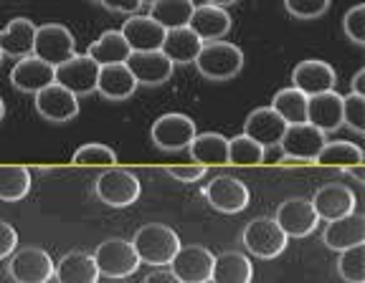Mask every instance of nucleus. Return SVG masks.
I'll list each match as a JSON object with an SVG mask.
<instances>
[{"instance_id":"f257e3e1","label":"nucleus","mask_w":365,"mask_h":283,"mask_svg":"<svg viewBox=\"0 0 365 283\" xmlns=\"http://www.w3.org/2000/svg\"><path fill=\"white\" fill-rule=\"evenodd\" d=\"M135 248L140 263H148L153 268H165L175 258L180 250V238L173 228L163 225V223H150L143 225L135 233V238L130 240Z\"/></svg>"},{"instance_id":"f03ea898","label":"nucleus","mask_w":365,"mask_h":283,"mask_svg":"<svg viewBox=\"0 0 365 283\" xmlns=\"http://www.w3.org/2000/svg\"><path fill=\"white\" fill-rule=\"evenodd\" d=\"M198 74L208 81H228L244 68V51L228 41H208L195 58Z\"/></svg>"},{"instance_id":"7ed1b4c3","label":"nucleus","mask_w":365,"mask_h":283,"mask_svg":"<svg viewBox=\"0 0 365 283\" xmlns=\"http://www.w3.org/2000/svg\"><path fill=\"white\" fill-rule=\"evenodd\" d=\"M143 182L135 172L125 167H107L102 175L94 180V195L102 200L107 208H130L140 200Z\"/></svg>"},{"instance_id":"20e7f679","label":"nucleus","mask_w":365,"mask_h":283,"mask_svg":"<svg viewBox=\"0 0 365 283\" xmlns=\"http://www.w3.org/2000/svg\"><path fill=\"white\" fill-rule=\"evenodd\" d=\"M287 233L277 225L274 218H254L249 225L244 228V245L251 255L272 261L277 255H282L287 250Z\"/></svg>"},{"instance_id":"39448f33","label":"nucleus","mask_w":365,"mask_h":283,"mask_svg":"<svg viewBox=\"0 0 365 283\" xmlns=\"http://www.w3.org/2000/svg\"><path fill=\"white\" fill-rule=\"evenodd\" d=\"M94 263L99 268V276L107 278H127L140 268L135 248L125 238H107L94 250Z\"/></svg>"},{"instance_id":"423d86ee","label":"nucleus","mask_w":365,"mask_h":283,"mask_svg":"<svg viewBox=\"0 0 365 283\" xmlns=\"http://www.w3.org/2000/svg\"><path fill=\"white\" fill-rule=\"evenodd\" d=\"M76 53V41L71 31L61 23H46V26H36V41H34V56L41 61L58 66V63L68 61Z\"/></svg>"},{"instance_id":"0eeeda50","label":"nucleus","mask_w":365,"mask_h":283,"mask_svg":"<svg viewBox=\"0 0 365 283\" xmlns=\"http://www.w3.org/2000/svg\"><path fill=\"white\" fill-rule=\"evenodd\" d=\"M97 79H99V63L91 56H81L74 53L68 61L58 63L53 81L61 84L63 89H68L74 97H89L97 91Z\"/></svg>"},{"instance_id":"6e6552de","label":"nucleus","mask_w":365,"mask_h":283,"mask_svg":"<svg viewBox=\"0 0 365 283\" xmlns=\"http://www.w3.org/2000/svg\"><path fill=\"white\" fill-rule=\"evenodd\" d=\"M195 122L190 119L188 114H163L160 119H155L150 137H153L155 147L163 149V152H180V149H188V144L193 142Z\"/></svg>"},{"instance_id":"1a4fd4ad","label":"nucleus","mask_w":365,"mask_h":283,"mask_svg":"<svg viewBox=\"0 0 365 283\" xmlns=\"http://www.w3.org/2000/svg\"><path fill=\"white\" fill-rule=\"evenodd\" d=\"M203 198L208 200V205H211L213 210H218V213L236 215V213L249 208L251 193L239 177L218 175V177H213L211 182H205Z\"/></svg>"},{"instance_id":"9d476101","label":"nucleus","mask_w":365,"mask_h":283,"mask_svg":"<svg viewBox=\"0 0 365 283\" xmlns=\"http://www.w3.org/2000/svg\"><path fill=\"white\" fill-rule=\"evenodd\" d=\"M8 276L16 283H48L53 278L51 255L41 248H16L8 258Z\"/></svg>"},{"instance_id":"9b49d317","label":"nucleus","mask_w":365,"mask_h":283,"mask_svg":"<svg viewBox=\"0 0 365 283\" xmlns=\"http://www.w3.org/2000/svg\"><path fill=\"white\" fill-rule=\"evenodd\" d=\"M274 220L287 233V238H304L317 230L319 218L307 198H289L277 208Z\"/></svg>"},{"instance_id":"f8f14e48","label":"nucleus","mask_w":365,"mask_h":283,"mask_svg":"<svg viewBox=\"0 0 365 283\" xmlns=\"http://www.w3.org/2000/svg\"><path fill=\"white\" fill-rule=\"evenodd\" d=\"M36 112L43 117L46 122L53 124H66L79 114V97H74L68 89L61 84H48L36 94Z\"/></svg>"},{"instance_id":"ddd939ff","label":"nucleus","mask_w":365,"mask_h":283,"mask_svg":"<svg viewBox=\"0 0 365 283\" xmlns=\"http://www.w3.org/2000/svg\"><path fill=\"white\" fill-rule=\"evenodd\" d=\"M213 258L216 255L203 245H185V248L180 245V250L170 261V271L182 283H208L213 271Z\"/></svg>"},{"instance_id":"4468645a","label":"nucleus","mask_w":365,"mask_h":283,"mask_svg":"<svg viewBox=\"0 0 365 283\" xmlns=\"http://www.w3.org/2000/svg\"><path fill=\"white\" fill-rule=\"evenodd\" d=\"M130 74L135 76L137 84L143 86H160L170 81L175 63L165 56L163 51H132L130 58L125 61Z\"/></svg>"},{"instance_id":"2eb2a0df","label":"nucleus","mask_w":365,"mask_h":283,"mask_svg":"<svg viewBox=\"0 0 365 283\" xmlns=\"http://www.w3.org/2000/svg\"><path fill=\"white\" fill-rule=\"evenodd\" d=\"M325 132H319L312 124H289L284 132V137L279 139V147L289 157H299L304 162H314V157L319 154V149L325 147Z\"/></svg>"},{"instance_id":"dca6fc26","label":"nucleus","mask_w":365,"mask_h":283,"mask_svg":"<svg viewBox=\"0 0 365 283\" xmlns=\"http://www.w3.org/2000/svg\"><path fill=\"white\" fill-rule=\"evenodd\" d=\"M337 76L335 68L330 63L319 61V58H307V61H299L292 71V86L299 89L307 97L314 94H322V91L335 89Z\"/></svg>"},{"instance_id":"f3484780","label":"nucleus","mask_w":365,"mask_h":283,"mask_svg":"<svg viewBox=\"0 0 365 283\" xmlns=\"http://www.w3.org/2000/svg\"><path fill=\"white\" fill-rule=\"evenodd\" d=\"M309 203H312L319 220H325V223L337 220V218H342V215H350V213H355V205H358L355 203L353 190H350L348 185H337V182L319 187Z\"/></svg>"},{"instance_id":"a211bd4d","label":"nucleus","mask_w":365,"mask_h":283,"mask_svg":"<svg viewBox=\"0 0 365 283\" xmlns=\"http://www.w3.org/2000/svg\"><path fill=\"white\" fill-rule=\"evenodd\" d=\"M53 74H56V66L41 61L38 56L31 53V56L18 58V63L11 71V84L23 94H38L41 89L53 84Z\"/></svg>"},{"instance_id":"6ab92c4d","label":"nucleus","mask_w":365,"mask_h":283,"mask_svg":"<svg viewBox=\"0 0 365 283\" xmlns=\"http://www.w3.org/2000/svg\"><path fill=\"white\" fill-rule=\"evenodd\" d=\"M287 122L282 119L279 114L274 112L272 107H259L246 117L244 122V134L251 137L254 142H259L264 149L269 147H277L279 139L284 137L287 132Z\"/></svg>"},{"instance_id":"aec40b11","label":"nucleus","mask_w":365,"mask_h":283,"mask_svg":"<svg viewBox=\"0 0 365 283\" xmlns=\"http://www.w3.org/2000/svg\"><path fill=\"white\" fill-rule=\"evenodd\" d=\"M322 243L330 250H337V253L365 243V215L350 213V215L330 220L325 225V233H322Z\"/></svg>"},{"instance_id":"412c9836","label":"nucleus","mask_w":365,"mask_h":283,"mask_svg":"<svg viewBox=\"0 0 365 283\" xmlns=\"http://www.w3.org/2000/svg\"><path fill=\"white\" fill-rule=\"evenodd\" d=\"M231 26H234V21H231L226 8L208 6V3L195 6L188 21V28L200 41H223V36L231 31Z\"/></svg>"},{"instance_id":"4be33fe9","label":"nucleus","mask_w":365,"mask_h":283,"mask_svg":"<svg viewBox=\"0 0 365 283\" xmlns=\"http://www.w3.org/2000/svg\"><path fill=\"white\" fill-rule=\"evenodd\" d=\"M307 124L319 132H335L342 127V97L335 89L322 91L307 99Z\"/></svg>"},{"instance_id":"5701e85b","label":"nucleus","mask_w":365,"mask_h":283,"mask_svg":"<svg viewBox=\"0 0 365 283\" xmlns=\"http://www.w3.org/2000/svg\"><path fill=\"white\" fill-rule=\"evenodd\" d=\"M122 36L130 43L132 51H160L165 28L150 16H132L122 23Z\"/></svg>"},{"instance_id":"b1692460","label":"nucleus","mask_w":365,"mask_h":283,"mask_svg":"<svg viewBox=\"0 0 365 283\" xmlns=\"http://www.w3.org/2000/svg\"><path fill=\"white\" fill-rule=\"evenodd\" d=\"M53 278L58 283H99V268L86 250H68L61 261L53 263Z\"/></svg>"},{"instance_id":"393cba45","label":"nucleus","mask_w":365,"mask_h":283,"mask_svg":"<svg viewBox=\"0 0 365 283\" xmlns=\"http://www.w3.org/2000/svg\"><path fill=\"white\" fill-rule=\"evenodd\" d=\"M36 23L29 18H13L6 28L0 31V53L11 58H23L34 53Z\"/></svg>"},{"instance_id":"a878e982","label":"nucleus","mask_w":365,"mask_h":283,"mask_svg":"<svg viewBox=\"0 0 365 283\" xmlns=\"http://www.w3.org/2000/svg\"><path fill=\"white\" fill-rule=\"evenodd\" d=\"M137 81L130 74L125 63H112V66H99L97 91L109 102H125L137 91Z\"/></svg>"},{"instance_id":"bb28decb","label":"nucleus","mask_w":365,"mask_h":283,"mask_svg":"<svg viewBox=\"0 0 365 283\" xmlns=\"http://www.w3.org/2000/svg\"><path fill=\"white\" fill-rule=\"evenodd\" d=\"M200 48H203V41L188 28V26H180V28H168L165 38L160 51L165 53L173 63H180V66H188L198 58Z\"/></svg>"},{"instance_id":"cd10ccee","label":"nucleus","mask_w":365,"mask_h":283,"mask_svg":"<svg viewBox=\"0 0 365 283\" xmlns=\"http://www.w3.org/2000/svg\"><path fill=\"white\" fill-rule=\"evenodd\" d=\"M190 159L203 167H218V164H228V139L218 132H205V134H195L193 142L188 144Z\"/></svg>"},{"instance_id":"c85d7f7f","label":"nucleus","mask_w":365,"mask_h":283,"mask_svg":"<svg viewBox=\"0 0 365 283\" xmlns=\"http://www.w3.org/2000/svg\"><path fill=\"white\" fill-rule=\"evenodd\" d=\"M254 266L239 250H228L213 258L211 283H251Z\"/></svg>"},{"instance_id":"c756f323","label":"nucleus","mask_w":365,"mask_h":283,"mask_svg":"<svg viewBox=\"0 0 365 283\" xmlns=\"http://www.w3.org/2000/svg\"><path fill=\"white\" fill-rule=\"evenodd\" d=\"M132 48L120 31H104L97 41H91L86 56H91L99 66H112V63H125L130 58Z\"/></svg>"},{"instance_id":"7c9ffc66","label":"nucleus","mask_w":365,"mask_h":283,"mask_svg":"<svg viewBox=\"0 0 365 283\" xmlns=\"http://www.w3.org/2000/svg\"><path fill=\"white\" fill-rule=\"evenodd\" d=\"M307 94L289 86V89H282L274 94L272 109L279 114L287 124H304L307 122Z\"/></svg>"},{"instance_id":"2f4dec72","label":"nucleus","mask_w":365,"mask_h":283,"mask_svg":"<svg viewBox=\"0 0 365 283\" xmlns=\"http://www.w3.org/2000/svg\"><path fill=\"white\" fill-rule=\"evenodd\" d=\"M31 190V170L23 164H0V200L18 203Z\"/></svg>"},{"instance_id":"473e14b6","label":"nucleus","mask_w":365,"mask_h":283,"mask_svg":"<svg viewBox=\"0 0 365 283\" xmlns=\"http://www.w3.org/2000/svg\"><path fill=\"white\" fill-rule=\"evenodd\" d=\"M193 8V0H155L150 6V18L158 21L165 31L180 28V26H188Z\"/></svg>"},{"instance_id":"72a5a7b5","label":"nucleus","mask_w":365,"mask_h":283,"mask_svg":"<svg viewBox=\"0 0 365 283\" xmlns=\"http://www.w3.org/2000/svg\"><path fill=\"white\" fill-rule=\"evenodd\" d=\"M363 149L353 142L337 139V142H325V147L319 149V154L314 157V162L322 164V167H350V164H360L363 162Z\"/></svg>"},{"instance_id":"f704fd0d","label":"nucleus","mask_w":365,"mask_h":283,"mask_svg":"<svg viewBox=\"0 0 365 283\" xmlns=\"http://www.w3.org/2000/svg\"><path fill=\"white\" fill-rule=\"evenodd\" d=\"M264 159H267V149L251 137H246L244 132L236 134L234 139H228V164L257 167V164H264Z\"/></svg>"},{"instance_id":"c9c22d12","label":"nucleus","mask_w":365,"mask_h":283,"mask_svg":"<svg viewBox=\"0 0 365 283\" xmlns=\"http://www.w3.org/2000/svg\"><path fill=\"white\" fill-rule=\"evenodd\" d=\"M337 276L345 283H365V243L342 250L337 258Z\"/></svg>"},{"instance_id":"e433bc0d","label":"nucleus","mask_w":365,"mask_h":283,"mask_svg":"<svg viewBox=\"0 0 365 283\" xmlns=\"http://www.w3.org/2000/svg\"><path fill=\"white\" fill-rule=\"evenodd\" d=\"M74 164H84V167H112L117 162V152L107 144H99V142H91V144H84L74 152L71 157Z\"/></svg>"},{"instance_id":"4c0bfd02","label":"nucleus","mask_w":365,"mask_h":283,"mask_svg":"<svg viewBox=\"0 0 365 283\" xmlns=\"http://www.w3.org/2000/svg\"><path fill=\"white\" fill-rule=\"evenodd\" d=\"M342 124H348L355 134H365V97H342Z\"/></svg>"},{"instance_id":"58836bf2","label":"nucleus","mask_w":365,"mask_h":283,"mask_svg":"<svg viewBox=\"0 0 365 283\" xmlns=\"http://www.w3.org/2000/svg\"><path fill=\"white\" fill-rule=\"evenodd\" d=\"M342 28H345V36H348L355 46H365V6L363 3H358V6H353L345 13Z\"/></svg>"},{"instance_id":"ea45409f","label":"nucleus","mask_w":365,"mask_h":283,"mask_svg":"<svg viewBox=\"0 0 365 283\" xmlns=\"http://www.w3.org/2000/svg\"><path fill=\"white\" fill-rule=\"evenodd\" d=\"M332 0H284L287 11L294 18H302V21H312V18L325 16L330 11Z\"/></svg>"},{"instance_id":"a19ab883","label":"nucleus","mask_w":365,"mask_h":283,"mask_svg":"<svg viewBox=\"0 0 365 283\" xmlns=\"http://www.w3.org/2000/svg\"><path fill=\"white\" fill-rule=\"evenodd\" d=\"M168 175L175 177L178 182H198L205 177V172H208V167H203V164H170L168 167Z\"/></svg>"},{"instance_id":"79ce46f5","label":"nucleus","mask_w":365,"mask_h":283,"mask_svg":"<svg viewBox=\"0 0 365 283\" xmlns=\"http://www.w3.org/2000/svg\"><path fill=\"white\" fill-rule=\"evenodd\" d=\"M16 248H18V233H16V228L0 220V261L11 258Z\"/></svg>"},{"instance_id":"37998d69","label":"nucleus","mask_w":365,"mask_h":283,"mask_svg":"<svg viewBox=\"0 0 365 283\" xmlns=\"http://www.w3.org/2000/svg\"><path fill=\"white\" fill-rule=\"evenodd\" d=\"M94 3H99L112 13H137L143 6L140 0H94Z\"/></svg>"},{"instance_id":"c03bdc74","label":"nucleus","mask_w":365,"mask_h":283,"mask_svg":"<svg viewBox=\"0 0 365 283\" xmlns=\"http://www.w3.org/2000/svg\"><path fill=\"white\" fill-rule=\"evenodd\" d=\"M143 283H182V281H180V278H178L173 271H165V268H158V271L148 273Z\"/></svg>"},{"instance_id":"a18cd8bd","label":"nucleus","mask_w":365,"mask_h":283,"mask_svg":"<svg viewBox=\"0 0 365 283\" xmlns=\"http://www.w3.org/2000/svg\"><path fill=\"white\" fill-rule=\"evenodd\" d=\"M345 175H350L353 180H358L360 185H365V162H360V164H350V167H345Z\"/></svg>"},{"instance_id":"49530a36","label":"nucleus","mask_w":365,"mask_h":283,"mask_svg":"<svg viewBox=\"0 0 365 283\" xmlns=\"http://www.w3.org/2000/svg\"><path fill=\"white\" fill-rule=\"evenodd\" d=\"M350 94H358V97H365V68H360L358 74L353 76V91Z\"/></svg>"},{"instance_id":"de8ad7c7","label":"nucleus","mask_w":365,"mask_h":283,"mask_svg":"<svg viewBox=\"0 0 365 283\" xmlns=\"http://www.w3.org/2000/svg\"><path fill=\"white\" fill-rule=\"evenodd\" d=\"M279 164L282 167H299V164H309V162H304V159H299V157H289V154H282Z\"/></svg>"},{"instance_id":"09e8293b","label":"nucleus","mask_w":365,"mask_h":283,"mask_svg":"<svg viewBox=\"0 0 365 283\" xmlns=\"http://www.w3.org/2000/svg\"><path fill=\"white\" fill-rule=\"evenodd\" d=\"M208 6H218V8H228V6H234V3H239V0H205Z\"/></svg>"},{"instance_id":"8fccbe9b","label":"nucleus","mask_w":365,"mask_h":283,"mask_svg":"<svg viewBox=\"0 0 365 283\" xmlns=\"http://www.w3.org/2000/svg\"><path fill=\"white\" fill-rule=\"evenodd\" d=\"M3 117H6V102H3V97H0V122H3Z\"/></svg>"},{"instance_id":"3c124183","label":"nucleus","mask_w":365,"mask_h":283,"mask_svg":"<svg viewBox=\"0 0 365 283\" xmlns=\"http://www.w3.org/2000/svg\"><path fill=\"white\" fill-rule=\"evenodd\" d=\"M140 3H148V6H153V3H155V0H140Z\"/></svg>"},{"instance_id":"603ef678","label":"nucleus","mask_w":365,"mask_h":283,"mask_svg":"<svg viewBox=\"0 0 365 283\" xmlns=\"http://www.w3.org/2000/svg\"><path fill=\"white\" fill-rule=\"evenodd\" d=\"M0 63H3V53H0Z\"/></svg>"},{"instance_id":"864d4df0","label":"nucleus","mask_w":365,"mask_h":283,"mask_svg":"<svg viewBox=\"0 0 365 283\" xmlns=\"http://www.w3.org/2000/svg\"><path fill=\"white\" fill-rule=\"evenodd\" d=\"M208 283H211V281H208Z\"/></svg>"}]
</instances>
